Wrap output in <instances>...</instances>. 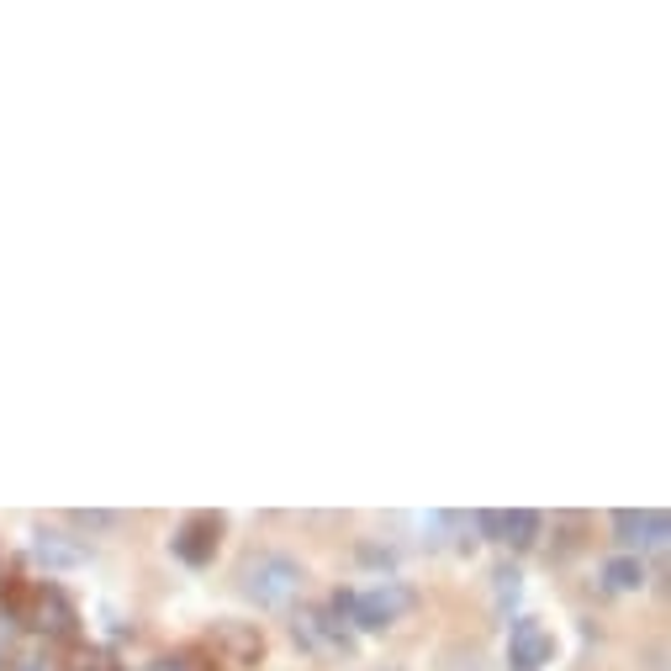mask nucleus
Here are the masks:
<instances>
[{"mask_svg": "<svg viewBox=\"0 0 671 671\" xmlns=\"http://www.w3.org/2000/svg\"><path fill=\"white\" fill-rule=\"evenodd\" d=\"M5 613L16 624H27V630L53 634V640H69L79 624L75 603L64 597V587H53V582H11L5 587Z\"/></svg>", "mask_w": 671, "mask_h": 671, "instance_id": "f257e3e1", "label": "nucleus"}, {"mask_svg": "<svg viewBox=\"0 0 671 671\" xmlns=\"http://www.w3.org/2000/svg\"><path fill=\"white\" fill-rule=\"evenodd\" d=\"M307 587V571L280 550H265V555H249L238 566V593L259 608H291L296 597Z\"/></svg>", "mask_w": 671, "mask_h": 671, "instance_id": "f03ea898", "label": "nucleus"}, {"mask_svg": "<svg viewBox=\"0 0 671 671\" xmlns=\"http://www.w3.org/2000/svg\"><path fill=\"white\" fill-rule=\"evenodd\" d=\"M413 603H418V597H413L407 582H376V587H365V593L333 597V619H355L359 630H387V624H396Z\"/></svg>", "mask_w": 671, "mask_h": 671, "instance_id": "7ed1b4c3", "label": "nucleus"}, {"mask_svg": "<svg viewBox=\"0 0 671 671\" xmlns=\"http://www.w3.org/2000/svg\"><path fill=\"white\" fill-rule=\"evenodd\" d=\"M206 645L217 650L223 667H254V661L265 656V634H259V624H238V619H217L212 634H206Z\"/></svg>", "mask_w": 671, "mask_h": 671, "instance_id": "20e7f679", "label": "nucleus"}, {"mask_svg": "<svg viewBox=\"0 0 671 671\" xmlns=\"http://www.w3.org/2000/svg\"><path fill=\"white\" fill-rule=\"evenodd\" d=\"M223 514H191L180 529H175V540H169V550L180 555L186 566H206L212 555H217V545H223Z\"/></svg>", "mask_w": 671, "mask_h": 671, "instance_id": "39448f33", "label": "nucleus"}, {"mask_svg": "<svg viewBox=\"0 0 671 671\" xmlns=\"http://www.w3.org/2000/svg\"><path fill=\"white\" fill-rule=\"evenodd\" d=\"M555 656V640L540 619H514L508 630V671H545Z\"/></svg>", "mask_w": 671, "mask_h": 671, "instance_id": "423d86ee", "label": "nucleus"}, {"mask_svg": "<svg viewBox=\"0 0 671 671\" xmlns=\"http://www.w3.org/2000/svg\"><path fill=\"white\" fill-rule=\"evenodd\" d=\"M613 534L630 550H661L667 545V514L661 508H619L613 514Z\"/></svg>", "mask_w": 671, "mask_h": 671, "instance_id": "0eeeda50", "label": "nucleus"}, {"mask_svg": "<svg viewBox=\"0 0 671 671\" xmlns=\"http://www.w3.org/2000/svg\"><path fill=\"white\" fill-rule=\"evenodd\" d=\"M296 640L307 645V650H333V656H350L355 650V640L344 634V624L333 619V613H317V608H307V613H296Z\"/></svg>", "mask_w": 671, "mask_h": 671, "instance_id": "6e6552de", "label": "nucleus"}, {"mask_svg": "<svg viewBox=\"0 0 671 671\" xmlns=\"http://www.w3.org/2000/svg\"><path fill=\"white\" fill-rule=\"evenodd\" d=\"M33 555H38L42 566H53V571H75V566H85V545H75L69 534H53V529H42L38 540H33Z\"/></svg>", "mask_w": 671, "mask_h": 671, "instance_id": "1a4fd4ad", "label": "nucleus"}, {"mask_svg": "<svg viewBox=\"0 0 671 671\" xmlns=\"http://www.w3.org/2000/svg\"><path fill=\"white\" fill-rule=\"evenodd\" d=\"M540 529H545V514H534V508H508L497 540L514 545V550H529V545H540Z\"/></svg>", "mask_w": 671, "mask_h": 671, "instance_id": "9d476101", "label": "nucleus"}, {"mask_svg": "<svg viewBox=\"0 0 671 671\" xmlns=\"http://www.w3.org/2000/svg\"><path fill=\"white\" fill-rule=\"evenodd\" d=\"M645 582V560L640 555H613L608 566H603V587L608 593H634Z\"/></svg>", "mask_w": 671, "mask_h": 671, "instance_id": "9b49d317", "label": "nucleus"}, {"mask_svg": "<svg viewBox=\"0 0 671 671\" xmlns=\"http://www.w3.org/2000/svg\"><path fill=\"white\" fill-rule=\"evenodd\" d=\"M560 523V545H555V555H577L582 550V534H587V518L582 514H560L555 518Z\"/></svg>", "mask_w": 671, "mask_h": 671, "instance_id": "f8f14e48", "label": "nucleus"}, {"mask_svg": "<svg viewBox=\"0 0 671 671\" xmlns=\"http://www.w3.org/2000/svg\"><path fill=\"white\" fill-rule=\"evenodd\" d=\"M492 582H497V608L508 613V608H514V603H518V593H523V577H518L514 566H503V571H497Z\"/></svg>", "mask_w": 671, "mask_h": 671, "instance_id": "ddd939ff", "label": "nucleus"}, {"mask_svg": "<svg viewBox=\"0 0 671 671\" xmlns=\"http://www.w3.org/2000/svg\"><path fill=\"white\" fill-rule=\"evenodd\" d=\"M69 671H117V667H112L106 650H75V667Z\"/></svg>", "mask_w": 671, "mask_h": 671, "instance_id": "4468645a", "label": "nucleus"}, {"mask_svg": "<svg viewBox=\"0 0 671 671\" xmlns=\"http://www.w3.org/2000/svg\"><path fill=\"white\" fill-rule=\"evenodd\" d=\"M5 671H59V667H53L48 656H38V650H33V656H16V661H11Z\"/></svg>", "mask_w": 671, "mask_h": 671, "instance_id": "2eb2a0df", "label": "nucleus"}, {"mask_svg": "<svg viewBox=\"0 0 671 671\" xmlns=\"http://www.w3.org/2000/svg\"><path fill=\"white\" fill-rule=\"evenodd\" d=\"M476 529L497 540V529H503V514H492V508H486V514H476Z\"/></svg>", "mask_w": 671, "mask_h": 671, "instance_id": "dca6fc26", "label": "nucleus"}, {"mask_svg": "<svg viewBox=\"0 0 671 671\" xmlns=\"http://www.w3.org/2000/svg\"><path fill=\"white\" fill-rule=\"evenodd\" d=\"M75 523H85V529H106V523H117L112 514H75Z\"/></svg>", "mask_w": 671, "mask_h": 671, "instance_id": "f3484780", "label": "nucleus"}, {"mask_svg": "<svg viewBox=\"0 0 671 671\" xmlns=\"http://www.w3.org/2000/svg\"><path fill=\"white\" fill-rule=\"evenodd\" d=\"M154 671H180V667H175V661H159V667Z\"/></svg>", "mask_w": 671, "mask_h": 671, "instance_id": "a211bd4d", "label": "nucleus"}]
</instances>
